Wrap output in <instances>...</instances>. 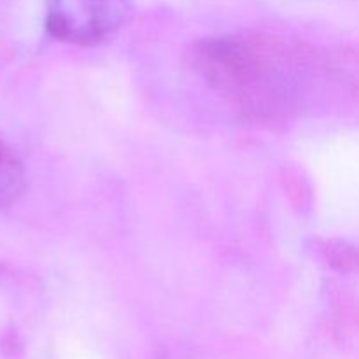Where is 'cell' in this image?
Instances as JSON below:
<instances>
[{
	"label": "cell",
	"mask_w": 359,
	"mask_h": 359,
	"mask_svg": "<svg viewBox=\"0 0 359 359\" xmlns=\"http://www.w3.org/2000/svg\"><path fill=\"white\" fill-rule=\"evenodd\" d=\"M191 65L217 95L259 123L291 118L314 83L300 51L255 34L205 39L193 48Z\"/></svg>",
	"instance_id": "obj_1"
},
{
	"label": "cell",
	"mask_w": 359,
	"mask_h": 359,
	"mask_svg": "<svg viewBox=\"0 0 359 359\" xmlns=\"http://www.w3.org/2000/svg\"><path fill=\"white\" fill-rule=\"evenodd\" d=\"M46 7L49 34L76 46L109 41L132 16L130 0H46Z\"/></svg>",
	"instance_id": "obj_2"
},
{
	"label": "cell",
	"mask_w": 359,
	"mask_h": 359,
	"mask_svg": "<svg viewBox=\"0 0 359 359\" xmlns=\"http://www.w3.org/2000/svg\"><path fill=\"white\" fill-rule=\"evenodd\" d=\"M25 168L20 158L0 139V207H9L25 191Z\"/></svg>",
	"instance_id": "obj_3"
}]
</instances>
